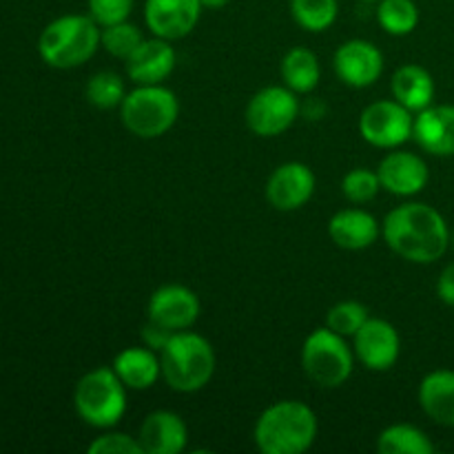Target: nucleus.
Returning a JSON list of instances; mask_svg holds the SVG:
<instances>
[{
  "label": "nucleus",
  "instance_id": "f257e3e1",
  "mask_svg": "<svg viewBox=\"0 0 454 454\" xmlns=\"http://www.w3.org/2000/svg\"><path fill=\"white\" fill-rule=\"evenodd\" d=\"M386 244L412 264H433L450 247V229L434 207L408 202L393 208L381 226Z\"/></svg>",
  "mask_w": 454,
  "mask_h": 454
},
{
  "label": "nucleus",
  "instance_id": "f03ea898",
  "mask_svg": "<svg viewBox=\"0 0 454 454\" xmlns=\"http://www.w3.org/2000/svg\"><path fill=\"white\" fill-rule=\"evenodd\" d=\"M317 433L313 408L297 399H284L257 417L253 439L257 450L264 454H301L313 448Z\"/></svg>",
  "mask_w": 454,
  "mask_h": 454
},
{
  "label": "nucleus",
  "instance_id": "7ed1b4c3",
  "mask_svg": "<svg viewBox=\"0 0 454 454\" xmlns=\"http://www.w3.org/2000/svg\"><path fill=\"white\" fill-rule=\"evenodd\" d=\"M102 27L87 13H67L43 29L38 53L53 69H75L102 47Z\"/></svg>",
  "mask_w": 454,
  "mask_h": 454
},
{
  "label": "nucleus",
  "instance_id": "20e7f679",
  "mask_svg": "<svg viewBox=\"0 0 454 454\" xmlns=\"http://www.w3.org/2000/svg\"><path fill=\"white\" fill-rule=\"evenodd\" d=\"M162 380L177 393H198L215 375V350L207 337L177 331L160 350Z\"/></svg>",
  "mask_w": 454,
  "mask_h": 454
},
{
  "label": "nucleus",
  "instance_id": "39448f33",
  "mask_svg": "<svg viewBox=\"0 0 454 454\" xmlns=\"http://www.w3.org/2000/svg\"><path fill=\"white\" fill-rule=\"evenodd\" d=\"M74 406L80 419L91 428H114L127 412V386L114 368H93L75 384Z\"/></svg>",
  "mask_w": 454,
  "mask_h": 454
},
{
  "label": "nucleus",
  "instance_id": "423d86ee",
  "mask_svg": "<svg viewBox=\"0 0 454 454\" xmlns=\"http://www.w3.org/2000/svg\"><path fill=\"white\" fill-rule=\"evenodd\" d=\"M180 115V102L162 84H137L120 105L124 129L142 140H155L173 129Z\"/></svg>",
  "mask_w": 454,
  "mask_h": 454
},
{
  "label": "nucleus",
  "instance_id": "0eeeda50",
  "mask_svg": "<svg viewBox=\"0 0 454 454\" xmlns=\"http://www.w3.org/2000/svg\"><path fill=\"white\" fill-rule=\"evenodd\" d=\"M301 366L319 388H340L353 375V350L346 344V337L328 326L315 328L301 348Z\"/></svg>",
  "mask_w": 454,
  "mask_h": 454
},
{
  "label": "nucleus",
  "instance_id": "6e6552de",
  "mask_svg": "<svg viewBox=\"0 0 454 454\" xmlns=\"http://www.w3.org/2000/svg\"><path fill=\"white\" fill-rule=\"evenodd\" d=\"M415 118L397 100H377L359 115V133L377 149H397L412 137Z\"/></svg>",
  "mask_w": 454,
  "mask_h": 454
},
{
  "label": "nucleus",
  "instance_id": "1a4fd4ad",
  "mask_svg": "<svg viewBox=\"0 0 454 454\" xmlns=\"http://www.w3.org/2000/svg\"><path fill=\"white\" fill-rule=\"evenodd\" d=\"M300 115L297 93L288 87H264L251 98L247 106V124L255 136H282Z\"/></svg>",
  "mask_w": 454,
  "mask_h": 454
},
{
  "label": "nucleus",
  "instance_id": "9d476101",
  "mask_svg": "<svg viewBox=\"0 0 454 454\" xmlns=\"http://www.w3.org/2000/svg\"><path fill=\"white\" fill-rule=\"evenodd\" d=\"M355 355L372 372H386L397 364L402 353V340L397 328L380 317H368L353 337Z\"/></svg>",
  "mask_w": 454,
  "mask_h": 454
},
{
  "label": "nucleus",
  "instance_id": "9b49d317",
  "mask_svg": "<svg viewBox=\"0 0 454 454\" xmlns=\"http://www.w3.org/2000/svg\"><path fill=\"white\" fill-rule=\"evenodd\" d=\"M333 65L346 87L366 89L375 84L384 74V53L368 40L355 38L337 49Z\"/></svg>",
  "mask_w": 454,
  "mask_h": 454
},
{
  "label": "nucleus",
  "instance_id": "f8f14e48",
  "mask_svg": "<svg viewBox=\"0 0 454 454\" xmlns=\"http://www.w3.org/2000/svg\"><path fill=\"white\" fill-rule=\"evenodd\" d=\"M200 300L182 284H164L149 300V319L168 331H189L200 317Z\"/></svg>",
  "mask_w": 454,
  "mask_h": 454
},
{
  "label": "nucleus",
  "instance_id": "ddd939ff",
  "mask_svg": "<svg viewBox=\"0 0 454 454\" xmlns=\"http://www.w3.org/2000/svg\"><path fill=\"white\" fill-rule=\"evenodd\" d=\"M202 9L200 0H145V22L158 38L180 40L198 27Z\"/></svg>",
  "mask_w": 454,
  "mask_h": 454
},
{
  "label": "nucleus",
  "instance_id": "4468645a",
  "mask_svg": "<svg viewBox=\"0 0 454 454\" xmlns=\"http://www.w3.org/2000/svg\"><path fill=\"white\" fill-rule=\"evenodd\" d=\"M315 193V173L301 162H286L270 173L266 200L275 211L291 213L304 207Z\"/></svg>",
  "mask_w": 454,
  "mask_h": 454
},
{
  "label": "nucleus",
  "instance_id": "2eb2a0df",
  "mask_svg": "<svg viewBox=\"0 0 454 454\" xmlns=\"http://www.w3.org/2000/svg\"><path fill=\"white\" fill-rule=\"evenodd\" d=\"M377 176H380L381 189L399 198H411L426 189L430 173L421 155L411 153V151H393L380 162Z\"/></svg>",
  "mask_w": 454,
  "mask_h": 454
},
{
  "label": "nucleus",
  "instance_id": "dca6fc26",
  "mask_svg": "<svg viewBox=\"0 0 454 454\" xmlns=\"http://www.w3.org/2000/svg\"><path fill=\"white\" fill-rule=\"evenodd\" d=\"M176 49L171 47V40H164L153 35L149 40H142L140 47L127 58V75L136 84H160L173 74L176 69Z\"/></svg>",
  "mask_w": 454,
  "mask_h": 454
},
{
  "label": "nucleus",
  "instance_id": "f3484780",
  "mask_svg": "<svg viewBox=\"0 0 454 454\" xmlns=\"http://www.w3.org/2000/svg\"><path fill=\"white\" fill-rule=\"evenodd\" d=\"M137 442L145 454H180L189 443V428L176 412L155 411L142 421Z\"/></svg>",
  "mask_w": 454,
  "mask_h": 454
},
{
  "label": "nucleus",
  "instance_id": "a211bd4d",
  "mask_svg": "<svg viewBox=\"0 0 454 454\" xmlns=\"http://www.w3.org/2000/svg\"><path fill=\"white\" fill-rule=\"evenodd\" d=\"M412 137L426 153L450 158L454 155V105H430L419 111Z\"/></svg>",
  "mask_w": 454,
  "mask_h": 454
},
{
  "label": "nucleus",
  "instance_id": "6ab92c4d",
  "mask_svg": "<svg viewBox=\"0 0 454 454\" xmlns=\"http://www.w3.org/2000/svg\"><path fill=\"white\" fill-rule=\"evenodd\" d=\"M380 233V222L364 208H344L328 222V235L344 251H364L377 242Z\"/></svg>",
  "mask_w": 454,
  "mask_h": 454
},
{
  "label": "nucleus",
  "instance_id": "aec40b11",
  "mask_svg": "<svg viewBox=\"0 0 454 454\" xmlns=\"http://www.w3.org/2000/svg\"><path fill=\"white\" fill-rule=\"evenodd\" d=\"M115 375L122 380V384L131 390H149L153 388L155 381L162 377V362L160 353L145 346H131L124 348L122 353L115 355L114 366Z\"/></svg>",
  "mask_w": 454,
  "mask_h": 454
},
{
  "label": "nucleus",
  "instance_id": "412c9836",
  "mask_svg": "<svg viewBox=\"0 0 454 454\" xmlns=\"http://www.w3.org/2000/svg\"><path fill=\"white\" fill-rule=\"evenodd\" d=\"M419 406L434 424L454 428V371H433L421 380Z\"/></svg>",
  "mask_w": 454,
  "mask_h": 454
},
{
  "label": "nucleus",
  "instance_id": "4be33fe9",
  "mask_svg": "<svg viewBox=\"0 0 454 454\" xmlns=\"http://www.w3.org/2000/svg\"><path fill=\"white\" fill-rule=\"evenodd\" d=\"M393 96L412 114L428 109L434 100V80L424 67L403 65L393 74Z\"/></svg>",
  "mask_w": 454,
  "mask_h": 454
},
{
  "label": "nucleus",
  "instance_id": "5701e85b",
  "mask_svg": "<svg viewBox=\"0 0 454 454\" xmlns=\"http://www.w3.org/2000/svg\"><path fill=\"white\" fill-rule=\"evenodd\" d=\"M282 78L286 87L295 93H310L317 89L319 78H322V67H319L317 56L306 47H293L282 58Z\"/></svg>",
  "mask_w": 454,
  "mask_h": 454
},
{
  "label": "nucleus",
  "instance_id": "b1692460",
  "mask_svg": "<svg viewBox=\"0 0 454 454\" xmlns=\"http://www.w3.org/2000/svg\"><path fill=\"white\" fill-rule=\"evenodd\" d=\"M381 454H433L434 446L428 434L411 424H393L377 437Z\"/></svg>",
  "mask_w": 454,
  "mask_h": 454
},
{
  "label": "nucleus",
  "instance_id": "393cba45",
  "mask_svg": "<svg viewBox=\"0 0 454 454\" xmlns=\"http://www.w3.org/2000/svg\"><path fill=\"white\" fill-rule=\"evenodd\" d=\"M377 22L390 35H408L419 25V7L415 0H380Z\"/></svg>",
  "mask_w": 454,
  "mask_h": 454
},
{
  "label": "nucleus",
  "instance_id": "a878e982",
  "mask_svg": "<svg viewBox=\"0 0 454 454\" xmlns=\"http://www.w3.org/2000/svg\"><path fill=\"white\" fill-rule=\"evenodd\" d=\"M340 13L337 0H291V16L301 29L310 34L331 29Z\"/></svg>",
  "mask_w": 454,
  "mask_h": 454
},
{
  "label": "nucleus",
  "instance_id": "bb28decb",
  "mask_svg": "<svg viewBox=\"0 0 454 454\" xmlns=\"http://www.w3.org/2000/svg\"><path fill=\"white\" fill-rule=\"evenodd\" d=\"M84 93L96 109H115L122 105L127 89H124L122 75L114 74V71H98L96 75L89 78Z\"/></svg>",
  "mask_w": 454,
  "mask_h": 454
},
{
  "label": "nucleus",
  "instance_id": "cd10ccee",
  "mask_svg": "<svg viewBox=\"0 0 454 454\" xmlns=\"http://www.w3.org/2000/svg\"><path fill=\"white\" fill-rule=\"evenodd\" d=\"M142 40H145L142 31L129 20L115 22V25H109V27H102L100 44L111 53V56L120 58V60H127V58L131 56L137 47H140Z\"/></svg>",
  "mask_w": 454,
  "mask_h": 454
},
{
  "label": "nucleus",
  "instance_id": "c85d7f7f",
  "mask_svg": "<svg viewBox=\"0 0 454 454\" xmlns=\"http://www.w3.org/2000/svg\"><path fill=\"white\" fill-rule=\"evenodd\" d=\"M368 317V309L359 301H340L328 310L326 326L341 337H355Z\"/></svg>",
  "mask_w": 454,
  "mask_h": 454
},
{
  "label": "nucleus",
  "instance_id": "c756f323",
  "mask_svg": "<svg viewBox=\"0 0 454 454\" xmlns=\"http://www.w3.org/2000/svg\"><path fill=\"white\" fill-rule=\"evenodd\" d=\"M341 191H344L348 202L366 204L371 200H375L377 193L381 191L380 176H377V171H371V168H353L341 180Z\"/></svg>",
  "mask_w": 454,
  "mask_h": 454
},
{
  "label": "nucleus",
  "instance_id": "7c9ffc66",
  "mask_svg": "<svg viewBox=\"0 0 454 454\" xmlns=\"http://www.w3.org/2000/svg\"><path fill=\"white\" fill-rule=\"evenodd\" d=\"M89 16L100 27L115 25V22L129 20L136 0H87Z\"/></svg>",
  "mask_w": 454,
  "mask_h": 454
},
{
  "label": "nucleus",
  "instance_id": "2f4dec72",
  "mask_svg": "<svg viewBox=\"0 0 454 454\" xmlns=\"http://www.w3.org/2000/svg\"><path fill=\"white\" fill-rule=\"evenodd\" d=\"M89 454H145L137 437L127 433H105L96 437L87 448Z\"/></svg>",
  "mask_w": 454,
  "mask_h": 454
},
{
  "label": "nucleus",
  "instance_id": "473e14b6",
  "mask_svg": "<svg viewBox=\"0 0 454 454\" xmlns=\"http://www.w3.org/2000/svg\"><path fill=\"white\" fill-rule=\"evenodd\" d=\"M173 335H176V333L160 326V324L151 322V319L145 324V328H142V340H145V344L149 346V348H153L155 353H160V350L168 344V340H171Z\"/></svg>",
  "mask_w": 454,
  "mask_h": 454
},
{
  "label": "nucleus",
  "instance_id": "72a5a7b5",
  "mask_svg": "<svg viewBox=\"0 0 454 454\" xmlns=\"http://www.w3.org/2000/svg\"><path fill=\"white\" fill-rule=\"evenodd\" d=\"M437 295L443 304L454 306V262L443 269L442 278L437 282Z\"/></svg>",
  "mask_w": 454,
  "mask_h": 454
},
{
  "label": "nucleus",
  "instance_id": "f704fd0d",
  "mask_svg": "<svg viewBox=\"0 0 454 454\" xmlns=\"http://www.w3.org/2000/svg\"><path fill=\"white\" fill-rule=\"evenodd\" d=\"M204 9H222L231 3V0H200Z\"/></svg>",
  "mask_w": 454,
  "mask_h": 454
},
{
  "label": "nucleus",
  "instance_id": "c9c22d12",
  "mask_svg": "<svg viewBox=\"0 0 454 454\" xmlns=\"http://www.w3.org/2000/svg\"><path fill=\"white\" fill-rule=\"evenodd\" d=\"M450 247H452V248H454V233H452V235H450Z\"/></svg>",
  "mask_w": 454,
  "mask_h": 454
},
{
  "label": "nucleus",
  "instance_id": "e433bc0d",
  "mask_svg": "<svg viewBox=\"0 0 454 454\" xmlns=\"http://www.w3.org/2000/svg\"><path fill=\"white\" fill-rule=\"evenodd\" d=\"M362 3H380V0H362Z\"/></svg>",
  "mask_w": 454,
  "mask_h": 454
}]
</instances>
